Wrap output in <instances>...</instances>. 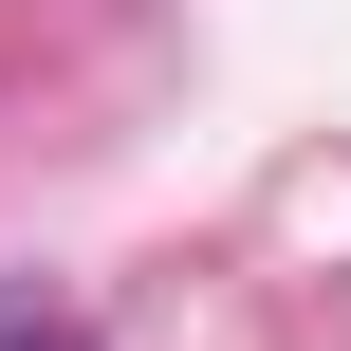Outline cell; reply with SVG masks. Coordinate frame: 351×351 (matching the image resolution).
I'll return each mask as SVG.
<instances>
[{
    "mask_svg": "<svg viewBox=\"0 0 351 351\" xmlns=\"http://www.w3.org/2000/svg\"><path fill=\"white\" fill-rule=\"evenodd\" d=\"M0 351H93V333H74L56 296H0Z\"/></svg>",
    "mask_w": 351,
    "mask_h": 351,
    "instance_id": "obj_1",
    "label": "cell"
}]
</instances>
